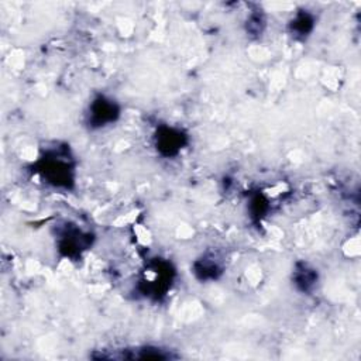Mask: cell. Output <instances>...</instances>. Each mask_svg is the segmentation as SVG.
I'll use <instances>...</instances> for the list:
<instances>
[{"mask_svg": "<svg viewBox=\"0 0 361 361\" xmlns=\"http://www.w3.org/2000/svg\"><path fill=\"white\" fill-rule=\"evenodd\" d=\"M42 179L55 188L71 189L75 182V166L66 151H49L38 162Z\"/></svg>", "mask_w": 361, "mask_h": 361, "instance_id": "6da1fadb", "label": "cell"}, {"mask_svg": "<svg viewBox=\"0 0 361 361\" xmlns=\"http://www.w3.org/2000/svg\"><path fill=\"white\" fill-rule=\"evenodd\" d=\"M118 117L120 106L106 96H97L89 106L87 124L90 128H102L117 121Z\"/></svg>", "mask_w": 361, "mask_h": 361, "instance_id": "7a4b0ae2", "label": "cell"}, {"mask_svg": "<svg viewBox=\"0 0 361 361\" xmlns=\"http://www.w3.org/2000/svg\"><path fill=\"white\" fill-rule=\"evenodd\" d=\"M186 144V135L172 127H159L155 134L157 151L164 157L176 155Z\"/></svg>", "mask_w": 361, "mask_h": 361, "instance_id": "3957f363", "label": "cell"}, {"mask_svg": "<svg viewBox=\"0 0 361 361\" xmlns=\"http://www.w3.org/2000/svg\"><path fill=\"white\" fill-rule=\"evenodd\" d=\"M314 20L309 13L300 11L290 23V32L298 38H306L313 30Z\"/></svg>", "mask_w": 361, "mask_h": 361, "instance_id": "277c9868", "label": "cell"}, {"mask_svg": "<svg viewBox=\"0 0 361 361\" xmlns=\"http://www.w3.org/2000/svg\"><path fill=\"white\" fill-rule=\"evenodd\" d=\"M316 281V274L313 269H309L306 265L302 269L295 271V283L302 290H309Z\"/></svg>", "mask_w": 361, "mask_h": 361, "instance_id": "5b68a950", "label": "cell"}]
</instances>
